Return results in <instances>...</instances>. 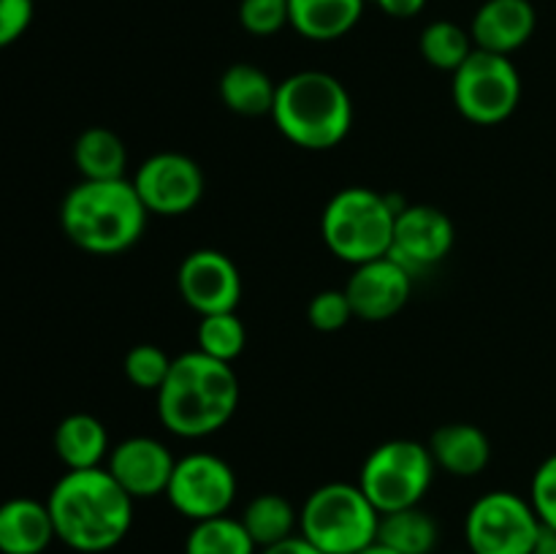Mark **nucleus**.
Returning a JSON list of instances; mask_svg holds the SVG:
<instances>
[{"label":"nucleus","mask_w":556,"mask_h":554,"mask_svg":"<svg viewBox=\"0 0 556 554\" xmlns=\"http://www.w3.org/2000/svg\"><path fill=\"white\" fill-rule=\"evenodd\" d=\"M134 503L106 467L65 470L47 498L54 536L79 554L119 546L134 527Z\"/></svg>","instance_id":"obj_1"},{"label":"nucleus","mask_w":556,"mask_h":554,"mask_svg":"<svg viewBox=\"0 0 556 554\" xmlns=\"http://www.w3.org/2000/svg\"><path fill=\"white\" fill-rule=\"evenodd\" d=\"M239 394L242 389L233 364L206 356L195 348L174 356L172 373L155 394L157 418L177 438H210L231 421Z\"/></svg>","instance_id":"obj_2"},{"label":"nucleus","mask_w":556,"mask_h":554,"mask_svg":"<svg viewBox=\"0 0 556 554\" xmlns=\"http://www.w3.org/2000/svg\"><path fill=\"white\" fill-rule=\"evenodd\" d=\"M147 206L134 182L125 179H81L60 204L63 234L92 255H117L134 248L147 228Z\"/></svg>","instance_id":"obj_3"},{"label":"nucleus","mask_w":556,"mask_h":554,"mask_svg":"<svg viewBox=\"0 0 556 554\" xmlns=\"http://www.w3.org/2000/svg\"><path fill=\"white\" fill-rule=\"evenodd\" d=\"M271 119L291 144L331 150L351 134V92L326 71H296L277 85Z\"/></svg>","instance_id":"obj_4"},{"label":"nucleus","mask_w":556,"mask_h":554,"mask_svg":"<svg viewBox=\"0 0 556 554\" xmlns=\"http://www.w3.org/2000/svg\"><path fill=\"white\" fill-rule=\"evenodd\" d=\"M389 196L372 188H342L326 201L320 215V234L331 253L345 264H367L391 253L396 212Z\"/></svg>","instance_id":"obj_5"},{"label":"nucleus","mask_w":556,"mask_h":554,"mask_svg":"<svg viewBox=\"0 0 556 554\" xmlns=\"http://www.w3.org/2000/svg\"><path fill=\"white\" fill-rule=\"evenodd\" d=\"M380 511L358 483L329 481L313 489L299 511V536L324 554H356L378 541Z\"/></svg>","instance_id":"obj_6"},{"label":"nucleus","mask_w":556,"mask_h":554,"mask_svg":"<svg viewBox=\"0 0 556 554\" xmlns=\"http://www.w3.org/2000/svg\"><path fill=\"white\" fill-rule=\"evenodd\" d=\"M432 454L427 443L407 438H394L369 451L358 473V487L380 516L391 511L421 505L434 481Z\"/></svg>","instance_id":"obj_7"},{"label":"nucleus","mask_w":556,"mask_h":554,"mask_svg":"<svg viewBox=\"0 0 556 554\" xmlns=\"http://www.w3.org/2000/svg\"><path fill=\"white\" fill-rule=\"evenodd\" d=\"M454 103L476 125H500L519 109L521 74L508 54L478 49L454 71Z\"/></svg>","instance_id":"obj_8"},{"label":"nucleus","mask_w":556,"mask_h":554,"mask_svg":"<svg viewBox=\"0 0 556 554\" xmlns=\"http://www.w3.org/2000/svg\"><path fill=\"white\" fill-rule=\"evenodd\" d=\"M543 525L530 498L494 489L467 508L465 543L470 554H532Z\"/></svg>","instance_id":"obj_9"},{"label":"nucleus","mask_w":556,"mask_h":554,"mask_svg":"<svg viewBox=\"0 0 556 554\" xmlns=\"http://www.w3.org/2000/svg\"><path fill=\"white\" fill-rule=\"evenodd\" d=\"M237 494L239 481L233 467L210 451H193L177 459L166 489L172 508L190 521L226 516L237 503Z\"/></svg>","instance_id":"obj_10"},{"label":"nucleus","mask_w":556,"mask_h":554,"mask_svg":"<svg viewBox=\"0 0 556 554\" xmlns=\"http://www.w3.org/2000/svg\"><path fill=\"white\" fill-rule=\"evenodd\" d=\"M130 182L147 212L161 217L188 215L204 196V172L185 152H155L136 168Z\"/></svg>","instance_id":"obj_11"},{"label":"nucleus","mask_w":556,"mask_h":554,"mask_svg":"<svg viewBox=\"0 0 556 554\" xmlns=\"http://www.w3.org/2000/svg\"><path fill=\"white\" fill-rule=\"evenodd\" d=\"M182 302L199 315L233 313L242 302V275L231 255L215 248H199L177 269Z\"/></svg>","instance_id":"obj_12"},{"label":"nucleus","mask_w":556,"mask_h":554,"mask_svg":"<svg viewBox=\"0 0 556 554\" xmlns=\"http://www.w3.org/2000/svg\"><path fill=\"white\" fill-rule=\"evenodd\" d=\"M454 242V221L443 210L432 204H407L396 212L389 255L400 261L410 275H416L448 259Z\"/></svg>","instance_id":"obj_13"},{"label":"nucleus","mask_w":556,"mask_h":554,"mask_svg":"<svg viewBox=\"0 0 556 554\" xmlns=\"http://www.w3.org/2000/svg\"><path fill=\"white\" fill-rule=\"evenodd\" d=\"M413 291V275L391 255L353 266L345 282L353 315L362 320H389L407 304Z\"/></svg>","instance_id":"obj_14"},{"label":"nucleus","mask_w":556,"mask_h":554,"mask_svg":"<svg viewBox=\"0 0 556 554\" xmlns=\"http://www.w3.org/2000/svg\"><path fill=\"white\" fill-rule=\"evenodd\" d=\"M174 465H177V459L163 440L150 438V435H134V438L112 445V454L103 467L112 473L114 481L130 498L147 500L166 494Z\"/></svg>","instance_id":"obj_15"},{"label":"nucleus","mask_w":556,"mask_h":554,"mask_svg":"<svg viewBox=\"0 0 556 554\" xmlns=\"http://www.w3.org/2000/svg\"><path fill=\"white\" fill-rule=\"evenodd\" d=\"M535 27L538 14L530 0H486L472 16L470 36L478 49L510 58L530 41Z\"/></svg>","instance_id":"obj_16"},{"label":"nucleus","mask_w":556,"mask_h":554,"mask_svg":"<svg viewBox=\"0 0 556 554\" xmlns=\"http://www.w3.org/2000/svg\"><path fill=\"white\" fill-rule=\"evenodd\" d=\"M58 541L47 500L11 498L0 503V554H43Z\"/></svg>","instance_id":"obj_17"},{"label":"nucleus","mask_w":556,"mask_h":554,"mask_svg":"<svg viewBox=\"0 0 556 554\" xmlns=\"http://www.w3.org/2000/svg\"><path fill=\"white\" fill-rule=\"evenodd\" d=\"M429 454L440 470L456 478H472L486 470L492 459V443L486 432L476 424L451 421L443 424L429 438Z\"/></svg>","instance_id":"obj_18"},{"label":"nucleus","mask_w":556,"mask_h":554,"mask_svg":"<svg viewBox=\"0 0 556 554\" xmlns=\"http://www.w3.org/2000/svg\"><path fill=\"white\" fill-rule=\"evenodd\" d=\"M54 454L65 470L103 467L112 454L106 424L92 413H71L54 429Z\"/></svg>","instance_id":"obj_19"},{"label":"nucleus","mask_w":556,"mask_h":554,"mask_svg":"<svg viewBox=\"0 0 556 554\" xmlns=\"http://www.w3.org/2000/svg\"><path fill=\"white\" fill-rule=\"evenodd\" d=\"M367 0H288L291 27L309 41H337L358 25Z\"/></svg>","instance_id":"obj_20"},{"label":"nucleus","mask_w":556,"mask_h":554,"mask_svg":"<svg viewBox=\"0 0 556 554\" xmlns=\"http://www.w3.org/2000/svg\"><path fill=\"white\" fill-rule=\"evenodd\" d=\"M217 92L228 112L242 114V117H264V114H271V106H275L277 81L258 65L233 63L223 71Z\"/></svg>","instance_id":"obj_21"},{"label":"nucleus","mask_w":556,"mask_h":554,"mask_svg":"<svg viewBox=\"0 0 556 554\" xmlns=\"http://www.w3.org/2000/svg\"><path fill=\"white\" fill-rule=\"evenodd\" d=\"M74 163L81 179H125L128 147L114 130L92 125L76 136Z\"/></svg>","instance_id":"obj_22"},{"label":"nucleus","mask_w":556,"mask_h":554,"mask_svg":"<svg viewBox=\"0 0 556 554\" xmlns=\"http://www.w3.org/2000/svg\"><path fill=\"white\" fill-rule=\"evenodd\" d=\"M378 541L400 554H432L440 541V527L421 505L391 511L380 516Z\"/></svg>","instance_id":"obj_23"},{"label":"nucleus","mask_w":556,"mask_h":554,"mask_svg":"<svg viewBox=\"0 0 556 554\" xmlns=\"http://www.w3.org/2000/svg\"><path fill=\"white\" fill-rule=\"evenodd\" d=\"M239 519H242L244 530L250 532L258 552L296 536L299 530V511L293 508L291 500L275 492H264L250 500Z\"/></svg>","instance_id":"obj_24"},{"label":"nucleus","mask_w":556,"mask_h":554,"mask_svg":"<svg viewBox=\"0 0 556 554\" xmlns=\"http://www.w3.org/2000/svg\"><path fill=\"white\" fill-rule=\"evenodd\" d=\"M185 554H258V546L244 530L239 516H215V519L193 521L185 536Z\"/></svg>","instance_id":"obj_25"},{"label":"nucleus","mask_w":556,"mask_h":554,"mask_svg":"<svg viewBox=\"0 0 556 554\" xmlns=\"http://www.w3.org/2000/svg\"><path fill=\"white\" fill-rule=\"evenodd\" d=\"M418 49H421V58L427 60L432 68L454 74V71H459L462 63L476 52V41H472L470 30H465V27L456 25V22L434 20L421 30Z\"/></svg>","instance_id":"obj_26"},{"label":"nucleus","mask_w":556,"mask_h":554,"mask_svg":"<svg viewBox=\"0 0 556 554\" xmlns=\"http://www.w3.org/2000/svg\"><path fill=\"white\" fill-rule=\"evenodd\" d=\"M195 342H199V351L206 353V356L233 364L242 356L244 345H248V329H244L237 310L233 313L201 315Z\"/></svg>","instance_id":"obj_27"},{"label":"nucleus","mask_w":556,"mask_h":554,"mask_svg":"<svg viewBox=\"0 0 556 554\" xmlns=\"http://www.w3.org/2000/svg\"><path fill=\"white\" fill-rule=\"evenodd\" d=\"M172 362L174 358L163 348L152 345V342H139L125 353L123 373L136 389L157 394V389L166 383L168 373H172Z\"/></svg>","instance_id":"obj_28"},{"label":"nucleus","mask_w":556,"mask_h":554,"mask_svg":"<svg viewBox=\"0 0 556 554\" xmlns=\"http://www.w3.org/2000/svg\"><path fill=\"white\" fill-rule=\"evenodd\" d=\"M353 318H356V315H353L351 299H348L345 288H326V291L315 293L307 304L309 326L324 331V335L345 329Z\"/></svg>","instance_id":"obj_29"},{"label":"nucleus","mask_w":556,"mask_h":554,"mask_svg":"<svg viewBox=\"0 0 556 554\" xmlns=\"http://www.w3.org/2000/svg\"><path fill=\"white\" fill-rule=\"evenodd\" d=\"M239 22L250 36H275L282 27L291 25L288 0H242Z\"/></svg>","instance_id":"obj_30"},{"label":"nucleus","mask_w":556,"mask_h":554,"mask_svg":"<svg viewBox=\"0 0 556 554\" xmlns=\"http://www.w3.org/2000/svg\"><path fill=\"white\" fill-rule=\"evenodd\" d=\"M530 503L546 530L556 532V454L538 465L530 483Z\"/></svg>","instance_id":"obj_31"},{"label":"nucleus","mask_w":556,"mask_h":554,"mask_svg":"<svg viewBox=\"0 0 556 554\" xmlns=\"http://www.w3.org/2000/svg\"><path fill=\"white\" fill-rule=\"evenodd\" d=\"M33 22V0H0V49L25 36Z\"/></svg>","instance_id":"obj_32"},{"label":"nucleus","mask_w":556,"mask_h":554,"mask_svg":"<svg viewBox=\"0 0 556 554\" xmlns=\"http://www.w3.org/2000/svg\"><path fill=\"white\" fill-rule=\"evenodd\" d=\"M375 5L394 20H410L427 9V0H375Z\"/></svg>","instance_id":"obj_33"},{"label":"nucleus","mask_w":556,"mask_h":554,"mask_svg":"<svg viewBox=\"0 0 556 554\" xmlns=\"http://www.w3.org/2000/svg\"><path fill=\"white\" fill-rule=\"evenodd\" d=\"M258 554H324V552H320L318 546H313V543H309L307 538L299 536V532H296V536L286 538V541L275 543V546L261 549Z\"/></svg>","instance_id":"obj_34"},{"label":"nucleus","mask_w":556,"mask_h":554,"mask_svg":"<svg viewBox=\"0 0 556 554\" xmlns=\"http://www.w3.org/2000/svg\"><path fill=\"white\" fill-rule=\"evenodd\" d=\"M532 554H556V532L543 527V532H541V538H538Z\"/></svg>","instance_id":"obj_35"},{"label":"nucleus","mask_w":556,"mask_h":554,"mask_svg":"<svg viewBox=\"0 0 556 554\" xmlns=\"http://www.w3.org/2000/svg\"><path fill=\"white\" fill-rule=\"evenodd\" d=\"M356 554H400V552H394V549H389V546H386V543L375 541V543H369V546H364L362 552H356Z\"/></svg>","instance_id":"obj_36"}]
</instances>
